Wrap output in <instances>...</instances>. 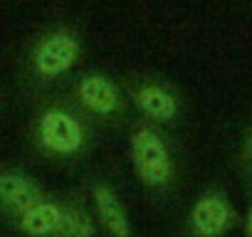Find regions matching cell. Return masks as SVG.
<instances>
[{"label": "cell", "mask_w": 252, "mask_h": 237, "mask_svg": "<svg viewBox=\"0 0 252 237\" xmlns=\"http://www.w3.org/2000/svg\"><path fill=\"white\" fill-rule=\"evenodd\" d=\"M131 163L141 183L151 188H161L171 180L173 176V158L166 146V139L151 129L141 126L131 136Z\"/></svg>", "instance_id": "cell-1"}, {"label": "cell", "mask_w": 252, "mask_h": 237, "mask_svg": "<svg viewBox=\"0 0 252 237\" xmlns=\"http://www.w3.org/2000/svg\"><path fill=\"white\" fill-rule=\"evenodd\" d=\"M37 144L55 156H74L84 148V129L64 109H47L37 124Z\"/></svg>", "instance_id": "cell-2"}, {"label": "cell", "mask_w": 252, "mask_h": 237, "mask_svg": "<svg viewBox=\"0 0 252 237\" xmlns=\"http://www.w3.org/2000/svg\"><path fill=\"white\" fill-rule=\"evenodd\" d=\"M79 59V42L69 32H55L45 37L35 50V69L42 77H57L69 72Z\"/></svg>", "instance_id": "cell-3"}, {"label": "cell", "mask_w": 252, "mask_h": 237, "mask_svg": "<svg viewBox=\"0 0 252 237\" xmlns=\"http://www.w3.org/2000/svg\"><path fill=\"white\" fill-rule=\"evenodd\" d=\"M232 217L235 212L222 195H203L190 207V230L195 237H222Z\"/></svg>", "instance_id": "cell-4"}, {"label": "cell", "mask_w": 252, "mask_h": 237, "mask_svg": "<svg viewBox=\"0 0 252 237\" xmlns=\"http://www.w3.org/2000/svg\"><path fill=\"white\" fill-rule=\"evenodd\" d=\"M94 198V207H96V217L99 222L109 230V235L114 237H131V220L126 215L119 195L114 193L111 185L106 183H96L92 190Z\"/></svg>", "instance_id": "cell-5"}, {"label": "cell", "mask_w": 252, "mask_h": 237, "mask_svg": "<svg viewBox=\"0 0 252 237\" xmlns=\"http://www.w3.org/2000/svg\"><path fill=\"white\" fill-rule=\"evenodd\" d=\"M42 200L40 188L18 171H0V203L15 215L25 212L28 207L37 205Z\"/></svg>", "instance_id": "cell-6"}, {"label": "cell", "mask_w": 252, "mask_h": 237, "mask_svg": "<svg viewBox=\"0 0 252 237\" xmlns=\"http://www.w3.org/2000/svg\"><path fill=\"white\" fill-rule=\"evenodd\" d=\"M79 101L99 116H109L119 109V91L104 74H87L77 87Z\"/></svg>", "instance_id": "cell-7"}, {"label": "cell", "mask_w": 252, "mask_h": 237, "mask_svg": "<svg viewBox=\"0 0 252 237\" xmlns=\"http://www.w3.org/2000/svg\"><path fill=\"white\" fill-rule=\"evenodd\" d=\"M136 106L141 109V114H146L149 118H154L156 124H168L178 116V101L176 96L158 87V84H144L136 89Z\"/></svg>", "instance_id": "cell-8"}, {"label": "cell", "mask_w": 252, "mask_h": 237, "mask_svg": "<svg viewBox=\"0 0 252 237\" xmlns=\"http://www.w3.org/2000/svg\"><path fill=\"white\" fill-rule=\"evenodd\" d=\"M60 215H62V205L50 203V200H40L37 205H32L18 215V225L30 237H52L57 230Z\"/></svg>", "instance_id": "cell-9"}, {"label": "cell", "mask_w": 252, "mask_h": 237, "mask_svg": "<svg viewBox=\"0 0 252 237\" xmlns=\"http://www.w3.org/2000/svg\"><path fill=\"white\" fill-rule=\"evenodd\" d=\"M94 232H96V225L82 207L62 205V215L52 237H94Z\"/></svg>", "instance_id": "cell-10"}, {"label": "cell", "mask_w": 252, "mask_h": 237, "mask_svg": "<svg viewBox=\"0 0 252 237\" xmlns=\"http://www.w3.org/2000/svg\"><path fill=\"white\" fill-rule=\"evenodd\" d=\"M245 156H247V161L252 163V136L247 139V144H245Z\"/></svg>", "instance_id": "cell-11"}, {"label": "cell", "mask_w": 252, "mask_h": 237, "mask_svg": "<svg viewBox=\"0 0 252 237\" xmlns=\"http://www.w3.org/2000/svg\"><path fill=\"white\" fill-rule=\"evenodd\" d=\"M247 237H252V210L247 212Z\"/></svg>", "instance_id": "cell-12"}]
</instances>
